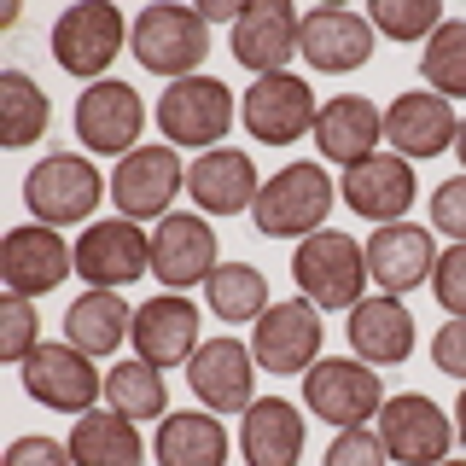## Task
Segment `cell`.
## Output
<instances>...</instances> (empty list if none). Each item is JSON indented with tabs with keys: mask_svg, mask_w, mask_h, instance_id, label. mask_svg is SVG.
<instances>
[{
	"mask_svg": "<svg viewBox=\"0 0 466 466\" xmlns=\"http://www.w3.org/2000/svg\"><path fill=\"white\" fill-rule=\"evenodd\" d=\"M198 18H204V24H233V18H239V6H233V0H204Z\"/></svg>",
	"mask_w": 466,
	"mask_h": 466,
	"instance_id": "b9f144b4",
	"label": "cell"
},
{
	"mask_svg": "<svg viewBox=\"0 0 466 466\" xmlns=\"http://www.w3.org/2000/svg\"><path fill=\"white\" fill-rule=\"evenodd\" d=\"M298 29L303 12L291 0H245L239 18H233V58H239L251 76H280L298 58Z\"/></svg>",
	"mask_w": 466,
	"mask_h": 466,
	"instance_id": "d6986e66",
	"label": "cell"
},
{
	"mask_svg": "<svg viewBox=\"0 0 466 466\" xmlns=\"http://www.w3.org/2000/svg\"><path fill=\"white\" fill-rule=\"evenodd\" d=\"M106 408H111V414H123V420H135V426H140V420H164L169 414L164 373H157L152 361H140V356L106 368Z\"/></svg>",
	"mask_w": 466,
	"mask_h": 466,
	"instance_id": "d6a6232c",
	"label": "cell"
},
{
	"mask_svg": "<svg viewBox=\"0 0 466 466\" xmlns=\"http://www.w3.org/2000/svg\"><path fill=\"white\" fill-rule=\"evenodd\" d=\"M420 82L449 106L466 99V18H443V29L420 47Z\"/></svg>",
	"mask_w": 466,
	"mask_h": 466,
	"instance_id": "836d02e7",
	"label": "cell"
},
{
	"mask_svg": "<svg viewBox=\"0 0 466 466\" xmlns=\"http://www.w3.org/2000/svg\"><path fill=\"white\" fill-rule=\"evenodd\" d=\"M455 135H461V116L443 94L431 87H414V94H397L385 106V140L390 152L408 157V164H426V157H443L455 152Z\"/></svg>",
	"mask_w": 466,
	"mask_h": 466,
	"instance_id": "44dd1931",
	"label": "cell"
},
{
	"mask_svg": "<svg viewBox=\"0 0 466 466\" xmlns=\"http://www.w3.org/2000/svg\"><path fill=\"white\" fill-rule=\"evenodd\" d=\"M373 431L385 437L397 466H437V461H449V443H455V414H443L420 390H402V397H385Z\"/></svg>",
	"mask_w": 466,
	"mask_h": 466,
	"instance_id": "4fadbf2b",
	"label": "cell"
},
{
	"mask_svg": "<svg viewBox=\"0 0 466 466\" xmlns=\"http://www.w3.org/2000/svg\"><path fill=\"white\" fill-rule=\"evenodd\" d=\"M303 408L339 431L368 426V420H379V408H385V379H379V368H368L356 356H320L303 373Z\"/></svg>",
	"mask_w": 466,
	"mask_h": 466,
	"instance_id": "8992f818",
	"label": "cell"
},
{
	"mask_svg": "<svg viewBox=\"0 0 466 466\" xmlns=\"http://www.w3.org/2000/svg\"><path fill=\"white\" fill-rule=\"evenodd\" d=\"M198 303L187 298V291H157V298H146L140 309H135V356L140 361H152L157 373H169V368H187V361L198 356Z\"/></svg>",
	"mask_w": 466,
	"mask_h": 466,
	"instance_id": "ac0fdd59",
	"label": "cell"
},
{
	"mask_svg": "<svg viewBox=\"0 0 466 466\" xmlns=\"http://www.w3.org/2000/svg\"><path fill=\"white\" fill-rule=\"evenodd\" d=\"M175 193H187V164L169 140L135 146L128 157H116L111 169V204L128 222H164Z\"/></svg>",
	"mask_w": 466,
	"mask_h": 466,
	"instance_id": "ba28073f",
	"label": "cell"
},
{
	"mask_svg": "<svg viewBox=\"0 0 466 466\" xmlns=\"http://www.w3.org/2000/svg\"><path fill=\"white\" fill-rule=\"evenodd\" d=\"M437 257H443V251H437V233L420 228V222L373 228V239H368V280H373V291L408 298V291L431 286Z\"/></svg>",
	"mask_w": 466,
	"mask_h": 466,
	"instance_id": "603a6c76",
	"label": "cell"
},
{
	"mask_svg": "<svg viewBox=\"0 0 466 466\" xmlns=\"http://www.w3.org/2000/svg\"><path fill=\"white\" fill-rule=\"evenodd\" d=\"M140 274H152V233H140V222L128 216H99L76 233V280L99 291H123Z\"/></svg>",
	"mask_w": 466,
	"mask_h": 466,
	"instance_id": "30bf717a",
	"label": "cell"
},
{
	"mask_svg": "<svg viewBox=\"0 0 466 466\" xmlns=\"http://www.w3.org/2000/svg\"><path fill=\"white\" fill-rule=\"evenodd\" d=\"M368 24H373V35H385V41H426L443 29V6L437 0H373L368 6Z\"/></svg>",
	"mask_w": 466,
	"mask_h": 466,
	"instance_id": "e575fe53",
	"label": "cell"
},
{
	"mask_svg": "<svg viewBox=\"0 0 466 466\" xmlns=\"http://www.w3.org/2000/svg\"><path fill=\"white\" fill-rule=\"evenodd\" d=\"M76 274V245H65L58 228L24 222L0 239V280L6 291H24V298H47Z\"/></svg>",
	"mask_w": 466,
	"mask_h": 466,
	"instance_id": "2e32d148",
	"label": "cell"
},
{
	"mask_svg": "<svg viewBox=\"0 0 466 466\" xmlns=\"http://www.w3.org/2000/svg\"><path fill=\"white\" fill-rule=\"evenodd\" d=\"M291 280H298V298H309L320 315L356 309L373 286L368 280V245L339 233V228H320L309 239H298V251H291Z\"/></svg>",
	"mask_w": 466,
	"mask_h": 466,
	"instance_id": "6da1fadb",
	"label": "cell"
},
{
	"mask_svg": "<svg viewBox=\"0 0 466 466\" xmlns=\"http://www.w3.org/2000/svg\"><path fill=\"white\" fill-rule=\"evenodd\" d=\"M204 298H210V315L228 320V327H245V320L268 315V274L257 262H222V268L204 280Z\"/></svg>",
	"mask_w": 466,
	"mask_h": 466,
	"instance_id": "1f68e13d",
	"label": "cell"
},
{
	"mask_svg": "<svg viewBox=\"0 0 466 466\" xmlns=\"http://www.w3.org/2000/svg\"><path fill=\"white\" fill-rule=\"evenodd\" d=\"M262 175L251 164V152L239 146H216V152H198L187 164V198L198 204V216H245L257 210Z\"/></svg>",
	"mask_w": 466,
	"mask_h": 466,
	"instance_id": "cb8c5ba5",
	"label": "cell"
},
{
	"mask_svg": "<svg viewBox=\"0 0 466 466\" xmlns=\"http://www.w3.org/2000/svg\"><path fill=\"white\" fill-rule=\"evenodd\" d=\"M298 58L320 76H350L373 58V24L368 12H350V6H315L303 12L298 29Z\"/></svg>",
	"mask_w": 466,
	"mask_h": 466,
	"instance_id": "ffe728a7",
	"label": "cell"
},
{
	"mask_svg": "<svg viewBox=\"0 0 466 466\" xmlns=\"http://www.w3.org/2000/svg\"><path fill=\"white\" fill-rule=\"evenodd\" d=\"M309 140H315L320 164L356 169V164H368L379 152V140H385V111H379L368 94H332L327 106H320V116H315Z\"/></svg>",
	"mask_w": 466,
	"mask_h": 466,
	"instance_id": "d4e9b609",
	"label": "cell"
},
{
	"mask_svg": "<svg viewBox=\"0 0 466 466\" xmlns=\"http://www.w3.org/2000/svg\"><path fill=\"white\" fill-rule=\"evenodd\" d=\"M303 443H309V426L286 397H257L239 414V455L245 466H298Z\"/></svg>",
	"mask_w": 466,
	"mask_h": 466,
	"instance_id": "4316f807",
	"label": "cell"
},
{
	"mask_svg": "<svg viewBox=\"0 0 466 466\" xmlns=\"http://www.w3.org/2000/svg\"><path fill=\"white\" fill-rule=\"evenodd\" d=\"M0 466H76V461H70V443L29 431V437H12V443H6V461H0Z\"/></svg>",
	"mask_w": 466,
	"mask_h": 466,
	"instance_id": "ab89813d",
	"label": "cell"
},
{
	"mask_svg": "<svg viewBox=\"0 0 466 466\" xmlns=\"http://www.w3.org/2000/svg\"><path fill=\"white\" fill-rule=\"evenodd\" d=\"M157 128L175 152H216L233 128V94L228 82L216 76H187V82H169L164 99H157Z\"/></svg>",
	"mask_w": 466,
	"mask_h": 466,
	"instance_id": "52a82bcc",
	"label": "cell"
},
{
	"mask_svg": "<svg viewBox=\"0 0 466 466\" xmlns=\"http://www.w3.org/2000/svg\"><path fill=\"white\" fill-rule=\"evenodd\" d=\"M18 373H24L29 402L53 408V414H87V408L106 397V373H94V356H82V350L65 344V339L41 344Z\"/></svg>",
	"mask_w": 466,
	"mask_h": 466,
	"instance_id": "9a60e30c",
	"label": "cell"
},
{
	"mask_svg": "<svg viewBox=\"0 0 466 466\" xmlns=\"http://www.w3.org/2000/svg\"><path fill=\"white\" fill-rule=\"evenodd\" d=\"M455 437L466 443V385H461V402H455Z\"/></svg>",
	"mask_w": 466,
	"mask_h": 466,
	"instance_id": "7bdbcfd3",
	"label": "cell"
},
{
	"mask_svg": "<svg viewBox=\"0 0 466 466\" xmlns=\"http://www.w3.org/2000/svg\"><path fill=\"white\" fill-rule=\"evenodd\" d=\"M339 198L361 216V222H373V228L408 222V210H414V198H420V187H414V164H408V157H397V152H373L368 164L344 169Z\"/></svg>",
	"mask_w": 466,
	"mask_h": 466,
	"instance_id": "7402d4cb",
	"label": "cell"
},
{
	"mask_svg": "<svg viewBox=\"0 0 466 466\" xmlns=\"http://www.w3.org/2000/svg\"><path fill=\"white\" fill-rule=\"evenodd\" d=\"M320 466H390V449H385V437L368 431V426H350L332 437V449H327V461Z\"/></svg>",
	"mask_w": 466,
	"mask_h": 466,
	"instance_id": "8d00e7d4",
	"label": "cell"
},
{
	"mask_svg": "<svg viewBox=\"0 0 466 466\" xmlns=\"http://www.w3.org/2000/svg\"><path fill=\"white\" fill-rule=\"evenodd\" d=\"M70 461L76 466H140L146 461V443H140V426L123 414H111V408H87L76 414V426H70Z\"/></svg>",
	"mask_w": 466,
	"mask_h": 466,
	"instance_id": "f546056e",
	"label": "cell"
},
{
	"mask_svg": "<svg viewBox=\"0 0 466 466\" xmlns=\"http://www.w3.org/2000/svg\"><path fill=\"white\" fill-rule=\"evenodd\" d=\"M437 466H466V461H437Z\"/></svg>",
	"mask_w": 466,
	"mask_h": 466,
	"instance_id": "f6af8a7d",
	"label": "cell"
},
{
	"mask_svg": "<svg viewBox=\"0 0 466 466\" xmlns=\"http://www.w3.org/2000/svg\"><path fill=\"white\" fill-rule=\"evenodd\" d=\"M431 298L443 303L455 320H466V245H449L431 268Z\"/></svg>",
	"mask_w": 466,
	"mask_h": 466,
	"instance_id": "f35d334b",
	"label": "cell"
},
{
	"mask_svg": "<svg viewBox=\"0 0 466 466\" xmlns=\"http://www.w3.org/2000/svg\"><path fill=\"white\" fill-rule=\"evenodd\" d=\"M146 135V106L128 82H87L76 94V140L94 157H128Z\"/></svg>",
	"mask_w": 466,
	"mask_h": 466,
	"instance_id": "7c38bea8",
	"label": "cell"
},
{
	"mask_svg": "<svg viewBox=\"0 0 466 466\" xmlns=\"http://www.w3.org/2000/svg\"><path fill=\"white\" fill-rule=\"evenodd\" d=\"M332 204H339V181L327 175V164L298 157V164H286L280 175L262 181L251 222L262 239H309V233L327 228Z\"/></svg>",
	"mask_w": 466,
	"mask_h": 466,
	"instance_id": "7a4b0ae2",
	"label": "cell"
},
{
	"mask_svg": "<svg viewBox=\"0 0 466 466\" xmlns=\"http://www.w3.org/2000/svg\"><path fill=\"white\" fill-rule=\"evenodd\" d=\"M222 268L216 257V228L198 210H169L152 228V280L164 291H193Z\"/></svg>",
	"mask_w": 466,
	"mask_h": 466,
	"instance_id": "5bb4252c",
	"label": "cell"
},
{
	"mask_svg": "<svg viewBox=\"0 0 466 466\" xmlns=\"http://www.w3.org/2000/svg\"><path fill=\"white\" fill-rule=\"evenodd\" d=\"M431 361H437V373H449V379L466 385V320L449 315L443 327L431 332Z\"/></svg>",
	"mask_w": 466,
	"mask_h": 466,
	"instance_id": "60d3db41",
	"label": "cell"
},
{
	"mask_svg": "<svg viewBox=\"0 0 466 466\" xmlns=\"http://www.w3.org/2000/svg\"><path fill=\"white\" fill-rule=\"evenodd\" d=\"M315 116H320V99L303 76H251V87L239 94V123L245 135L262 140V146H291L303 135H315Z\"/></svg>",
	"mask_w": 466,
	"mask_h": 466,
	"instance_id": "9c48e42d",
	"label": "cell"
},
{
	"mask_svg": "<svg viewBox=\"0 0 466 466\" xmlns=\"http://www.w3.org/2000/svg\"><path fill=\"white\" fill-rule=\"evenodd\" d=\"M257 356L251 344H239L228 332V339H204L198 356L187 361V385H193L198 408H210V414H245V408L257 402Z\"/></svg>",
	"mask_w": 466,
	"mask_h": 466,
	"instance_id": "e0dca14e",
	"label": "cell"
},
{
	"mask_svg": "<svg viewBox=\"0 0 466 466\" xmlns=\"http://www.w3.org/2000/svg\"><path fill=\"white\" fill-rule=\"evenodd\" d=\"M344 332H350L356 361H368V368H402V361L414 356V315H408V303L390 298V291L361 298L356 309H350Z\"/></svg>",
	"mask_w": 466,
	"mask_h": 466,
	"instance_id": "484cf974",
	"label": "cell"
},
{
	"mask_svg": "<svg viewBox=\"0 0 466 466\" xmlns=\"http://www.w3.org/2000/svg\"><path fill=\"white\" fill-rule=\"evenodd\" d=\"M455 157H461V175H466V116H461V135H455Z\"/></svg>",
	"mask_w": 466,
	"mask_h": 466,
	"instance_id": "ee69618b",
	"label": "cell"
},
{
	"mask_svg": "<svg viewBox=\"0 0 466 466\" xmlns=\"http://www.w3.org/2000/svg\"><path fill=\"white\" fill-rule=\"evenodd\" d=\"M128 29L135 24H123V12L106 6V0H82V6H65L53 18V65L65 70V76H76V82H106V70H111V58L128 47Z\"/></svg>",
	"mask_w": 466,
	"mask_h": 466,
	"instance_id": "5b68a950",
	"label": "cell"
},
{
	"mask_svg": "<svg viewBox=\"0 0 466 466\" xmlns=\"http://www.w3.org/2000/svg\"><path fill=\"white\" fill-rule=\"evenodd\" d=\"M128 53L140 58V70H152V76L164 82H187L198 76V65L210 58V24L198 18V6H146L135 29H128Z\"/></svg>",
	"mask_w": 466,
	"mask_h": 466,
	"instance_id": "277c9868",
	"label": "cell"
},
{
	"mask_svg": "<svg viewBox=\"0 0 466 466\" xmlns=\"http://www.w3.org/2000/svg\"><path fill=\"white\" fill-rule=\"evenodd\" d=\"M431 233H449L455 245H466V175L431 187Z\"/></svg>",
	"mask_w": 466,
	"mask_h": 466,
	"instance_id": "74e56055",
	"label": "cell"
},
{
	"mask_svg": "<svg viewBox=\"0 0 466 466\" xmlns=\"http://www.w3.org/2000/svg\"><path fill=\"white\" fill-rule=\"evenodd\" d=\"M111 193V181L94 169L87 152H47L24 175V204L41 228H87L99 222V198Z\"/></svg>",
	"mask_w": 466,
	"mask_h": 466,
	"instance_id": "3957f363",
	"label": "cell"
},
{
	"mask_svg": "<svg viewBox=\"0 0 466 466\" xmlns=\"http://www.w3.org/2000/svg\"><path fill=\"white\" fill-rule=\"evenodd\" d=\"M41 344H47V339H41L35 298H24V291H6V298H0V361L24 368V361L35 356Z\"/></svg>",
	"mask_w": 466,
	"mask_h": 466,
	"instance_id": "d590c367",
	"label": "cell"
},
{
	"mask_svg": "<svg viewBox=\"0 0 466 466\" xmlns=\"http://www.w3.org/2000/svg\"><path fill=\"white\" fill-rule=\"evenodd\" d=\"M327 344V315L309 298H280L268 303V315L251 327V356L262 373H309Z\"/></svg>",
	"mask_w": 466,
	"mask_h": 466,
	"instance_id": "8fae6325",
	"label": "cell"
},
{
	"mask_svg": "<svg viewBox=\"0 0 466 466\" xmlns=\"http://www.w3.org/2000/svg\"><path fill=\"white\" fill-rule=\"evenodd\" d=\"M157 466H228V426L210 408H175L152 437Z\"/></svg>",
	"mask_w": 466,
	"mask_h": 466,
	"instance_id": "83f0119b",
	"label": "cell"
},
{
	"mask_svg": "<svg viewBox=\"0 0 466 466\" xmlns=\"http://www.w3.org/2000/svg\"><path fill=\"white\" fill-rule=\"evenodd\" d=\"M128 332H135V309H128L123 291H99L87 286L76 303L65 309V344H76L82 356H111V350L128 344Z\"/></svg>",
	"mask_w": 466,
	"mask_h": 466,
	"instance_id": "f1b7e54d",
	"label": "cell"
},
{
	"mask_svg": "<svg viewBox=\"0 0 466 466\" xmlns=\"http://www.w3.org/2000/svg\"><path fill=\"white\" fill-rule=\"evenodd\" d=\"M53 128V99L35 87L29 70H0V135H6L12 152L47 140Z\"/></svg>",
	"mask_w": 466,
	"mask_h": 466,
	"instance_id": "4dcf8cb0",
	"label": "cell"
}]
</instances>
